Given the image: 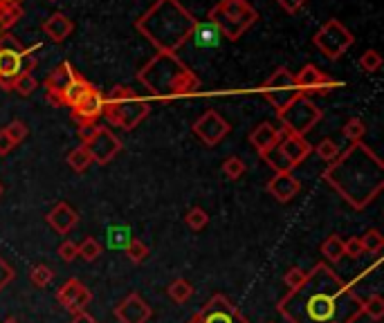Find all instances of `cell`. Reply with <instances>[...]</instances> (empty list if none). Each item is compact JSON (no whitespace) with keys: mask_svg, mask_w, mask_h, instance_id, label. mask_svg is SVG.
Segmentation results:
<instances>
[{"mask_svg":"<svg viewBox=\"0 0 384 323\" xmlns=\"http://www.w3.org/2000/svg\"><path fill=\"white\" fill-rule=\"evenodd\" d=\"M362 306L364 301L348 283L326 263H317L301 285L281 296L276 310L290 323H355L362 317Z\"/></svg>","mask_w":384,"mask_h":323,"instance_id":"6da1fadb","label":"cell"},{"mask_svg":"<svg viewBox=\"0 0 384 323\" xmlns=\"http://www.w3.org/2000/svg\"><path fill=\"white\" fill-rule=\"evenodd\" d=\"M322 178L339 193L341 200L362 211L384 189V164L371 146L357 142L341 150L326 166Z\"/></svg>","mask_w":384,"mask_h":323,"instance_id":"7a4b0ae2","label":"cell"},{"mask_svg":"<svg viewBox=\"0 0 384 323\" xmlns=\"http://www.w3.org/2000/svg\"><path fill=\"white\" fill-rule=\"evenodd\" d=\"M198 18L180 0H157L135 20V29L157 52L176 54L194 36Z\"/></svg>","mask_w":384,"mask_h":323,"instance_id":"3957f363","label":"cell"},{"mask_svg":"<svg viewBox=\"0 0 384 323\" xmlns=\"http://www.w3.org/2000/svg\"><path fill=\"white\" fill-rule=\"evenodd\" d=\"M137 79L155 99L171 101L194 96L200 90V77L191 70L178 54L157 52L144 68L137 72Z\"/></svg>","mask_w":384,"mask_h":323,"instance_id":"277c9868","label":"cell"},{"mask_svg":"<svg viewBox=\"0 0 384 323\" xmlns=\"http://www.w3.org/2000/svg\"><path fill=\"white\" fill-rule=\"evenodd\" d=\"M151 106L146 99H142L133 88L128 85H115V88L104 96V117L108 120L111 126L122 128V131H133L140 126Z\"/></svg>","mask_w":384,"mask_h":323,"instance_id":"5b68a950","label":"cell"},{"mask_svg":"<svg viewBox=\"0 0 384 323\" xmlns=\"http://www.w3.org/2000/svg\"><path fill=\"white\" fill-rule=\"evenodd\" d=\"M207 18L220 36H225L227 41H239L259 20V12L248 0H220L218 5L209 9Z\"/></svg>","mask_w":384,"mask_h":323,"instance_id":"8992f818","label":"cell"},{"mask_svg":"<svg viewBox=\"0 0 384 323\" xmlns=\"http://www.w3.org/2000/svg\"><path fill=\"white\" fill-rule=\"evenodd\" d=\"M276 117H279L285 135L306 137V133H311L313 128L322 122L324 110L313 101V96L299 94L297 99H292L285 108H281V110L276 113Z\"/></svg>","mask_w":384,"mask_h":323,"instance_id":"52a82bcc","label":"cell"},{"mask_svg":"<svg viewBox=\"0 0 384 323\" xmlns=\"http://www.w3.org/2000/svg\"><path fill=\"white\" fill-rule=\"evenodd\" d=\"M313 43L328 61H337L348 52V48H353L355 36L341 20L330 18L315 31Z\"/></svg>","mask_w":384,"mask_h":323,"instance_id":"ba28073f","label":"cell"},{"mask_svg":"<svg viewBox=\"0 0 384 323\" xmlns=\"http://www.w3.org/2000/svg\"><path fill=\"white\" fill-rule=\"evenodd\" d=\"M261 92L265 99H268V103L274 108V113H279L281 108H285L292 99H297V96L301 94L297 88L294 72H290L285 66H279L263 81Z\"/></svg>","mask_w":384,"mask_h":323,"instance_id":"9c48e42d","label":"cell"},{"mask_svg":"<svg viewBox=\"0 0 384 323\" xmlns=\"http://www.w3.org/2000/svg\"><path fill=\"white\" fill-rule=\"evenodd\" d=\"M294 81H297V88L301 94L306 96H313V94H328L337 88H341V81L333 79L330 74H326L324 70H319L313 63H308L301 70L294 74Z\"/></svg>","mask_w":384,"mask_h":323,"instance_id":"30bf717a","label":"cell"},{"mask_svg":"<svg viewBox=\"0 0 384 323\" xmlns=\"http://www.w3.org/2000/svg\"><path fill=\"white\" fill-rule=\"evenodd\" d=\"M85 148H88V153L92 157V164L97 162V164H108V162L115 159V155L122 153V139L117 137L108 126H99L97 133H94V137L90 139L88 144H83Z\"/></svg>","mask_w":384,"mask_h":323,"instance_id":"8fae6325","label":"cell"},{"mask_svg":"<svg viewBox=\"0 0 384 323\" xmlns=\"http://www.w3.org/2000/svg\"><path fill=\"white\" fill-rule=\"evenodd\" d=\"M202 323H250V319L225 294H213L200 310Z\"/></svg>","mask_w":384,"mask_h":323,"instance_id":"7c38bea8","label":"cell"},{"mask_svg":"<svg viewBox=\"0 0 384 323\" xmlns=\"http://www.w3.org/2000/svg\"><path fill=\"white\" fill-rule=\"evenodd\" d=\"M194 133L205 146H216L232 133V126L227 120H222L216 110H207L196 120Z\"/></svg>","mask_w":384,"mask_h":323,"instance_id":"4fadbf2b","label":"cell"},{"mask_svg":"<svg viewBox=\"0 0 384 323\" xmlns=\"http://www.w3.org/2000/svg\"><path fill=\"white\" fill-rule=\"evenodd\" d=\"M104 117V92L92 88L72 106V120L77 124H97Z\"/></svg>","mask_w":384,"mask_h":323,"instance_id":"5bb4252c","label":"cell"},{"mask_svg":"<svg viewBox=\"0 0 384 323\" xmlns=\"http://www.w3.org/2000/svg\"><path fill=\"white\" fill-rule=\"evenodd\" d=\"M57 301L68 312H72V315H79V312H83L90 306L92 294L79 278H70V281L63 283V287L57 292Z\"/></svg>","mask_w":384,"mask_h":323,"instance_id":"9a60e30c","label":"cell"},{"mask_svg":"<svg viewBox=\"0 0 384 323\" xmlns=\"http://www.w3.org/2000/svg\"><path fill=\"white\" fill-rule=\"evenodd\" d=\"M115 317L120 323H148V319L153 317V310L140 294L133 292L115 306Z\"/></svg>","mask_w":384,"mask_h":323,"instance_id":"2e32d148","label":"cell"},{"mask_svg":"<svg viewBox=\"0 0 384 323\" xmlns=\"http://www.w3.org/2000/svg\"><path fill=\"white\" fill-rule=\"evenodd\" d=\"M79 77V72H74V68L70 66L68 61H61L59 66L50 72V77L45 79V90H48V99L55 103V106H61V94L63 90L68 88V85Z\"/></svg>","mask_w":384,"mask_h":323,"instance_id":"e0dca14e","label":"cell"},{"mask_svg":"<svg viewBox=\"0 0 384 323\" xmlns=\"http://www.w3.org/2000/svg\"><path fill=\"white\" fill-rule=\"evenodd\" d=\"M281 137H283V131H279V128H276L274 124H270V122H263L250 133V144H252V148L256 150V153L263 155V153H268L270 148L279 146Z\"/></svg>","mask_w":384,"mask_h":323,"instance_id":"ac0fdd59","label":"cell"},{"mask_svg":"<svg viewBox=\"0 0 384 323\" xmlns=\"http://www.w3.org/2000/svg\"><path fill=\"white\" fill-rule=\"evenodd\" d=\"M45 220L48 224L55 231L59 234H68L72 231L74 227H77V222H79V213L74 211L68 202H57L55 207H52L45 215Z\"/></svg>","mask_w":384,"mask_h":323,"instance_id":"d6986e66","label":"cell"},{"mask_svg":"<svg viewBox=\"0 0 384 323\" xmlns=\"http://www.w3.org/2000/svg\"><path fill=\"white\" fill-rule=\"evenodd\" d=\"M299 191H301V182L292 173H274V178L268 182V193L279 202H290Z\"/></svg>","mask_w":384,"mask_h":323,"instance_id":"ffe728a7","label":"cell"},{"mask_svg":"<svg viewBox=\"0 0 384 323\" xmlns=\"http://www.w3.org/2000/svg\"><path fill=\"white\" fill-rule=\"evenodd\" d=\"M279 148L283 150V155L287 157L292 166H299L301 162L313 153V146L306 142V137H299V135H285L281 137Z\"/></svg>","mask_w":384,"mask_h":323,"instance_id":"44dd1931","label":"cell"},{"mask_svg":"<svg viewBox=\"0 0 384 323\" xmlns=\"http://www.w3.org/2000/svg\"><path fill=\"white\" fill-rule=\"evenodd\" d=\"M72 29H74V23L61 12H55L45 20V23H43V34H45L50 41H55V43L66 41L72 34Z\"/></svg>","mask_w":384,"mask_h":323,"instance_id":"7402d4cb","label":"cell"},{"mask_svg":"<svg viewBox=\"0 0 384 323\" xmlns=\"http://www.w3.org/2000/svg\"><path fill=\"white\" fill-rule=\"evenodd\" d=\"M92 88V83L90 81H85L83 77H81V74H79V77L77 79H74L70 85H68V88L66 90H63V94H61V106H74V103H77L79 99H81V96L85 94V92H88Z\"/></svg>","mask_w":384,"mask_h":323,"instance_id":"603a6c76","label":"cell"},{"mask_svg":"<svg viewBox=\"0 0 384 323\" xmlns=\"http://www.w3.org/2000/svg\"><path fill=\"white\" fill-rule=\"evenodd\" d=\"M261 157H263L265 164L274 171V173H292V168H294L290 162H287V157L283 155V150L279 146L270 148L268 153H263Z\"/></svg>","mask_w":384,"mask_h":323,"instance_id":"cb8c5ba5","label":"cell"},{"mask_svg":"<svg viewBox=\"0 0 384 323\" xmlns=\"http://www.w3.org/2000/svg\"><path fill=\"white\" fill-rule=\"evenodd\" d=\"M20 18H23V7L0 3V36L12 29Z\"/></svg>","mask_w":384,"mask_h":323,"instance_id":"d4e9b609","label":"cell"},{"mask_svg":"<svg viewBox=\"0 0 384 323\" xmlns=\"http://www.w3.org/2000/svg\"><path fill=\"white\" fill-rule=\"evenodd\" d=\"M68 164H70V168L74 171V173H85V171H88L90 164H92V157L88 153V148H85L83 144L77 146V148H72L68 153Z\"/></svg>","mask_w":384,"mask_h":323,"instance_id":"484cf974","label":"cell"},{"mask_svg":"<svg viewBox=\"0 0 384 323\" xmlns=\"http://www.w3.org/2000/svg\"><path fill=\"white\" fill-rule=\"evenodd\" d=\"M166 294L171 301H176V303H187V301L194 296V285H191L187 278H176V281L166 287Z\"/></svg>","mask_w":384,"mask_h":323,"instance_id":"4316f807","label":"cell"},{"mask_svg":"<svg viewBox=\"0 0 384 323\" xmlns=\"http://www.w3.org/2000/svg\"><path fill=\"white\" fill-rule=\"evenodd\" d=\"M322 254L328 263H339L341 258H344V241H341L337 234L328 236V238L322 243Z\"/></svg>","mask_w":384,"mask_h":323,"instance_id":"83f0119b","label":"cell"},{"mask_svg":"<svg viewBox=\"0 0 384 323\" xmlns=\"http://www.w3.org/2000/svg\"><path fill=\"white\" fill-rule=\"evenodd\" d=\"M341 135H344L350 144H357L367 135V124L362 122L360 117H350V120H346V124L341 126Z\"/></svg>","mask_w":384,"mask_h":323,"instance_id":"f1b7e54d","label":"cell"},{"mask_svg":"<svg viewBox=\"0 0 384 323\" xmlns=\"http://www.w3.org/2000/svg\"><path fill=\"white\" fill-rule=\"evenodd\" d=\"M362 247H364V254H373L378 256L384 250V236L378 229H369L364 236L360 238Z\"/></svg>","mask_w":384,"mask_h":323,"instance_id":"f546056e","label":"cell"},{"mask_svg":"<svg viewBox=\"0 0 384 323\" xmlns=\"http://www.w3.org/2000/svg\"><path fill=\"white\" fill-rule=\"evenodd\" d=\"M362 315H367L373 321H382L384 319V299L380 294H373L364 301L362 306Z\"/></svg>","mask_w":384,"mask_h":323,"instance_id":"4dcf8cb0","label":"cell"},{"mask_svg":"<svg viewBox=\"0 0 384 323\" xmlns=\"http://www.w3.org/2000/svg\"><path fill=\"white\" fill-rule=\"evenodd\" d=\"M185 222H187L189 229L200 231V229H205L209 224V213L205 209H200V207H194V209H189L185 213Z\"/></svg>","mask_w":384,"mask_h":323,"instance_id":"1f68e13d","label":"cell"},{"mask_svg":"<svg viewBox=\"0 0 384 323\" xmlns=\"http://www.w3.org/2000/svg\"><path fill=\"white\" fill-rule=\"evenodd\" d=\"M101 243L97 238H92V236H88V238H83V243L79 245V256L83 258V261L88 263H94L97 258L101 256Z\"/></svg>","mask_w":384,"mask_h":323,"instance_id":"d6a6232c","label":"cell"},{"mask_svg":"<svg viewBox=\"0 0 384 323\" xmlns=\"http://www.w3.org/2000/svg\"><path fill=\"white\" fill-rule=\"evenodd\" d=\"M29 281L36 287H48L52 281H55V269L48 265H34L29 272Z\"/></svg>","mask_w":384,"mask_h":323,"instance_id":"836d02e7","label":"cell"},{"mask_svg":"<svg viewBox=\"0 0 384 323\" xmlns=\"http://www.w3.org/2000/svg\"><path fill=\"white\" fill-rule=\"evenodd\" d=\"M245 171H248V166H245V162L236 155H229L225 162H222V173H225L229 180H239L245 175Z\"/></svg>","mask_w":384,"mask_h":323,"instance_id":"e575fe53","label":"cell"},{"mask_svg":"<svg viewBox=\"0 0 384 323\" xmlns=\"http://www.w3.org/2000/svg\"><path fill=\"white\" fill-rule=\"evenodd\" d=\"M382 68V57H380V52L378 50H367L364 54L360 57V70L362 72H378Z\"/></svg>","mask_w":384,"mask_h":323,"instance_id":"d590c367","label":"cell"},{"mask_svg":"<svg viewBox=\"0 0 384 323\" xmlns=\"http://www.w3.org/2000/svg\"><path fill=\"white\" fill-rule=\"evenodd\" d=\"M315 153H317L319 157H322L324 162H328V164H330V162H333V159L341 153V150H339V146H337L335 139H328V137H326V139H322V142L317 144Z\"/></svg>","mask_w":384,"mask_h":323,"instance_id":"8d00e7d4","label":"cell"},{"mask_svg":"<svg viewBox=\"0 0 384 323\" xmlns=\"http://www.w3.org/2000/svg\"><path fill=\"white\" fill-rule=\"evenodd\" d=\"M126 256L131 258L133 263H144L148 258V247L142 241L131 238V241H128V245H126Z\"/></svg>","mask_w":384,"mask_h":323,"instance_id":"74e56055","label":"cell"},{"mask_svg":"<svg viewBox=\"0 0 384 323\" xmlns=\"http://www.w3.org/2000/svg\"><path fill=\"white\" fill-rule=\"evenodd\" d=\"M38 88V83L34 79V74H20V77L12 83V90H16L20 96H29Z\"/></svg>","mask_w":384,"mask_h":323,"instance_id":"f35d334b","label":"cell"},{"mask_svg":"<svg viewBox=\"0 0 384 323\" xmlns=\"http://www.w3.org/2000/svg\"><path fill=\"white\" fill-rule=\"evenodd\" d=\"M5 133L12 137V142L18 146L20 142H25V137L29 135V128L25 122H20V120H14V122H9L7 128H5Z\"/></svg>","mask_w":384,"mask_h":323,"instance_id":"ab89813d","label":"cell"},{"mask_svg":"<svg viewBox=\"0 0 384 323\" xmlns=\"http://www.w3.org/2000/svg\"><path fill=\"white\" fill-rule=\"evenodd\" d=\"M59 258L61 261H66V263H72L74 258H79V245L77 243H72V241H63L59 245Z\"/></svg>","mask_w":384,"mask_h":323,"instance_id":"60d3db41","label":"cell"},{"mask_svg":"<svg viewBox=\"0 0 384 323\" xmlns=\"http://www.w3.org/2000/svg\"><path fill=\"white\" fill-rule=\"evenodd\" d=\"M306 276H308V272H304L301 267H290L285 272V276H283V281H285V285L290 287V289H294V287H299L304 281H306Z\"/></svg>","mask_w":384,"mask_h":323,"instance_id":"b9f144b4","label":"cell"},{"mask_svg":"<svg viewBox=\"0 0 384 323\" xmlns=\"http://www.w3.org/2000/svg\"><path fill=\"white\" fill-rule=\"evenodd\" d=\"M16 278V269L9 265L5 258H0V292Z\"/></svg>","mask_w":384,"mask_h":323,"instance_id":"7bdbcfd3","label":"cell"},{"mask_svg":"<svg viewBox=\"0 0 384 323\" xmlns=\"http://www.w3.org/2000/svg\"><path fill=\"white\" fill-rule=\"evenodd\" d=\"M344 256H348V258H362L364 256V247H362L360 238L344 241Z\"/></svg>","mask_w":384,"mask_h":323,"instance_id":"ee69618b","label":"cell"},{"mask_svg":"<svg viewBox=\"0 0 384 323\" xmlns=\"http://www.w3.org/2000/svg\"><path fill=\"white\" fill-rule=\"evenodd\" d=\"M97 128H99V124H79L77 133H79L81 144H88L90 139L94 137V133H97Z\"/></svg>","mask_w":384,"mask_h":323,"instance_id":"f6af8a7d","label":"cell"},{"mask_svg":"<svg viewBox=\"0 0 384 323\" xmlns=\"http://www.w3.org/2000/svg\"><path fill=\"white\" fill-rule=\"evenodd\" d=\"M287 14H299L308 5V0H276Z\"/></svg>","mask_w":384,"mask_h":323,"instance_id":"bcb514c9","label":"cell"},{"mask_svg":"<svg viewBox=\"0 0 384 323\" xmlns=\"http://www.w3.org/2000/svg\"><path fill=\"white\" fill-rule=\"evenodd\" d=\"M14 148H16V144L12 142V137H9L3 128V131H0V155H9Z\"/></svg>","mask_w":384,"mask_h":323,"instance_id":"7dc6e473","label":"cell"},{"mask_svg":"<svg viewBox=\"0 0 384 323\" xmlns=\"http://www.w3.org/2000/svg\"><path fill=\"white\" fill-rule=\"evenodd\" d=\"M36 66H38V59L29 50H25V54H23V74H31V70H34Z\"/></svg>","mask_w":384,"mask_h":323,"instance_id":"c3c4849f","label":"cell"},{"mask_svg":"<svg viewBox=\"0 0 384 323\" xmlns=\"http://www.w3.org/2000/svg\"><path fill=\"white\" fill-rule=\"evenodd\" d=\"M70 323H99V321H97V319H94V317H90V315H88V312H85V310H83V312H79V315H74Z\"/></svg>","mask_w":384,"mask_h":323,"instance_id":"681fc988","label":"cell"},{"mask_svg":"<svg viewBox=\"0 0 384 323\" xmlns=\"http://www.w3.org/2000/svg\"><path fill=\"white\" fill-rule=\"evenodd\" d=\"M189 323H202V319H200V312H196V315L189 319Z\"/></svg>","mask_w":384,"mask_h":323,"instance_id":"f907efd6","label":"cell"},{"mask_svg":"<svg viewBox=\"0 0 384 323\" xmlns=\"http://www.w3.org/2000/svg\"><path fill=\"white\" fill-rule=\"evenodd\" d=\"M0 3H5V5H20V0H0Z\"/></svg>","mask_w":384,"mask_h":323,"instance_id":"816d5d0a","label":"cell"},{"mask_svg":"<svg viewBox=\"0 0 384 323\" xmlns=\"http://www.w3.org/2000/svg\"><path fill=\"white\" fill-rule=\"evenodd\" d=\"M3 323H20V321H18L16 317H7V319H5Z\"/></svg>","mask_w":384,"mask_h":323,"instance_id":"f5cc1de1","label":"cell"},{"mask_svg":"<svg viewBox=\"0 0 384 323\" xmlns=\"http://www.w3.org/2000/svg\"><path fill=\"white\" fill-rule=\"evenodd\" d=\"M0 196H3V185H0Z\"/></svg>","mask_w":384,"mask_h":323,"instance_id":"db71d44e","label":"cell"},{"mask_svg":"<svg viewBox=\"0 0 384 323\" xmlns=\"http://www.w3.org/2000/svg\"><path fill=\"white\" fill-rule=\"evenodd\" d=\"M268 323H274V321H268Z\"/></svg>","mask_w":384,"mask_h":323,"instance_id":"11a10c76","label":"cell"}]
</instances>
